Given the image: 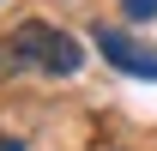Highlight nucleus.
<instances>
[{"label": "nucleus", "mask_w": 157, "mask_h": 151, "mask_svg": "<svg viewBox=\"0 0 157 151\" xmlns=\"http://www.w3.org/2000/svg\"><path fill=\"white\" fill-rule=\"evenodd\" d=\"M12 42H18V60H24V67H36V73H48V79H73L78 67H85L78 37H67V30H55V24H42V18L18 24Z\"/></svg>", "instance_id": "obj_1"}, {"label": "nucleus", "mask_w": 157, "mask_h": 151, "mask_svg": "<svg viewBox=\"0 0 157 151\" xmlns=\"http://www.w3.org/2000/svg\"><path fill=\"white\" fill-rule=\"evenodd\" d=\"M97 48L109 67H121V73H133V79H157V55L151 48H139L133 37H121V30H97Z\"/></svg>", "instance_id": "obj_2"}, {"label": "nucleus", "mask_w": 157, "mask_h": 151, "mask_svg": "<svg viewBox=\"0 0 157 151\" xmlns=\"http://www.w3.org/2000/svg\"><path fill=\"white\" fill-rule=\"evenodd\" d=\"M6 73H24V60H18V42L12 37H0V79Z\"/></svg>", "instance_id": "obj_3"}, {"label": "nucleus", "mask_w": 157, "mask_h": 151, "mask_svg": "<svg viewBox=\"0 0 157 151\" xmlns=\"http://www.w3.org/2000/svg\"><path fill=\"white\" fill-rule=\"evenodd\" d=\"M121 12H127L133 24H151L157 18V0H121Z\"/></svg>", "instance_id": "obj_4"}, {"label": "nucleus", "mask_w": 157, "mask_h": 151, "mask_svg": "<svg viewBox=\"0 0 157 151\" xmlns=\"http://www.w3.org/2000/svg\"><path fill=\"white\" fill-rule=\"evenodd\" d=\"M0 151H24V145H18V139H0Z\"/></svg>", "instance_id": "obj_5"}]
</instances>
